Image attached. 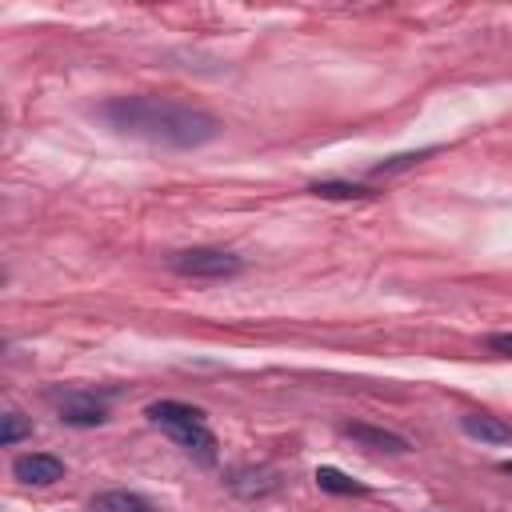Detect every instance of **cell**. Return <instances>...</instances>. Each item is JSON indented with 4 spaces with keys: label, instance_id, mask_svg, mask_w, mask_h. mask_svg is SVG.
<instances>
[{
    "label": "cell",
    "instance_id": "1",
    "mask_svg": "<svg viewBox=\"0 0 512 512\" xmlns=\"http://www.w3.org/2000/svg\"><path fill=\"white\" fill-rule=\"evenodd\" d=\"M100 120L132 140H144L152 148H204L220 136V120L204 108L180 104V100H164V96H120L108 100L100 108Z\"/></svg>",
    "mask_w": 512,
    "mask_h": 512
},
{
    "label": "cell",
    "instance_id": "2",
    "mask_svg": "<svg viewBox=\"0 0 512 512\" xmlns=\"http://www.w3.org/2000/svg\"><path fill=\"white\" fill-rule=\"evenodd\" d=\"M148 420H152L156 428H164L196 464L212 468V464L220 460L216 436H212V428H208V420H204L200 408L180 404V400H156V404H148Z\"/></svg>",
    "mask_w": 512,
    "mask_h": 512
},
{
    "label": "cell",
    "instance_id": "3",
    "mask_svg": "<svg viewBox=\"0 0 512 512\" xmlns=\"http://www.w3.org/2000/svg\"><path fill=\"white\" fill-rule=\"evenodd\" d=\"M168 268L180 276H192V280H228L244 268V260L228 248H184L168 260Z\"/></svg>",
    "mask_w": 512,
    "mask_h": 512
},
{
    "label": "cell",
    "instance_id": "4",
    "mask_svg": "<svg viewBox=\"0 0 512 512\" xmlns=\"http://www.w3.org/2000/svg\"><path fill=\"white\" fill-rule=\"evenodd\" d=\"M52 404L68 428H100L108 420V404L92 392H52Z\"/></svg>",
    "mask_w": 512,
    "mask_h": 512
},
{
    "label": "cell",
    "instance_id": "5",
    "mask_svg": "<svg viewBox=\"0 0 512 512\" xmlns=\"http://www.w3.org/2000/svg\"><path fill=\"white\" fill-rule=\"evenodd\" d=\"M224 484L240 500H264V496H272L280 488V472L268 468V464H240V468H228Z\"/></svg>",
    "mask_w": 512,
    "mask_h": 512
},
{
    "label": "cell",
    "instance_id": "6",
    "mask_svg": "<svg viewBox=\"0 0 512 512\" xmlns=\"http://www.w3.org/2000/svg\"><path fill=\"white\" fill-rule=\"evenodd\" d=\"M12 476L20 484H36V488H48L56 480H64V460L52 456V452H24L12 460Z\"/></svg>",
    "mask_w": 512,
    "mask_h": 512
},
{
    "label": "cell",
    "instance_id": "7",
    "mask_svg": "<svg viewBox=\"0 0 512 512\" xmlns=\"http://www.w3.org/2000/svg\"><path fill=\"white\" fill-rule=\"evenodd\" d=\"M344 436L372 448V452H408V440L400 432H388V428H372V424H344Z\"/></svg>",
    "mask_w": 512,
    "mask_h": 512
},
{
    "label": "cell",
    "instance_id": "8",
    "mask_svg": "<svg viewBox=\"0 0 512 512\" xmlns=\"http://www.w3.org/2000/svg\"><path fill=\"white\" fill-rule=\"evenodd\" d=\"M460 428H464V436H472L480 444H512V424H504L496 416H484V412L460 416Z\"/></svg>",
    "mask_w": 512,
    "mask_h": 512
},
{
    "label": "cell",
    "instance_id": "9",
    "mask_svg": "<svg viewBox=\"0 0 512 512\" xmlns=\"http://www.w3.org/2000/svg\"><path fill=\"white\" fill-rule=\"evenodd\" d=\"M316 484H320V492H332V496H368V484L352 480L348 472H340L332 464H320L316 468Z\"/></svg>",
    "mask_w": 512,
    "mask_h": 512
},
{
    "label": "cell",
    "instance_id": "10",
    "mask_svg": "<svg viewBox=\"0 0 512 512\" xmlns=\"http://www.w3.org/2000/svg\"><path fill=\"white\" fill-rule=\"evenodd\" d=\"M88 512H156L140 492H100Z\"/></svg>",
    "mask_w": 512,
    "mask_h": 512
},
{
    "label": "cell",
    "instance_id": "11",
    "mask_svg": "<svg viewBox=\"0 0 512 512\" xmlns=\"http://www.w3.org/2000/svg\"><path fill=\"white\" fill-rule=\"evenodd\" d=\"M308 192L312 196H324V200H364V196H372V188L348 184V180H316Z\"/></svg>",
    "mask_w": 512,
    "mask_h": 512
},
{
    "label": "cell",
    "instance_id": "12",
    "mask_svg": "<svg viewBox=\"0 0 512 512\" xmlns=\"http://www.w3.org/2000/svg\"><path fill=\"white\" fill-rule=\"evenodd\" d=\"M28 436H32V420H24L20 412H4V416H0V444H4V448L20 444V440H28Z\"/></svg>",
    "mask_w": 512,
    "mask_h": 512
},
{
    "label": "cell",
    "instance_id": "13",
    "mask_svg": "<svg viewBox=\"0 0 512 512\" xmlns=\"http://www.w3.org/2000/svg\"><path fill=\"white\" fill-rule=\"evenodd\" d=\"M436 148H420V152H400V156H388V160H380L376 168H372V176H392V172H404V168H412V164H420L424 156H432Z\"/></svg>",
    "mask_w": 512,
    "mask_h": 512
},
{
    "label": "cell",
    "instance_id": "14",
    "mask_svg": "<svg viewBox=\"0 0 512 512\" xmlns=\"http://www.w3.org/2000/svg\"><path fill=\"white\" fill-rule=\"evenodd\" d=\"M488 352L512 356V332H492V336H488Z\"/></svg>",
    "mask_w": 512,
    "mask_h": 512
},
{
    "label": "cell",
    "instance_id": "15",
    "mask_svg": "<svg viewBox=\"0 0 512 512\" xmlns=\"http://www.w3.org/2000/svg\"><path fill=\"white\" fill-rule=\"evenodd\" d=\"M500 472H508V476H512V460H504V464H500Z\"/></svg>",
    "mask_w": 512,
    "mask_h": 512
}]
</instances>
